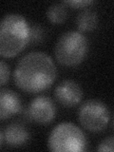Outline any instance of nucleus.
Wrapping results in <instances>:
<instances>
[{
	"label": "nucleus",
	"mask_w": 114,
	"mask_h": 152,
	"mask_svg": "<svg viewBox=\"0 0 114 152\" xmlns=\"http://www.w3.org/2000/svg\"><path fill=\"white\" fill-rule=\"evenodd\" d=\"M65 5H69L71 8L74 9H82L89 6V5H92L93 1H90V0H73V1H66L64 2Z\"/></svg>",
	"instance_id": "obj_14"
},
{
	"label": "nucleus",
	"mask_w": 114,
	"mask_h": 152,
	"mask_svg": "<svg viewBox=\"0 0 114 152\" xmlns=\"http://www.w3.org/2000/svg\"><path fill=\"white\" fill-rule=\"evenodd\" d=\"M11 76V69L6 62L0 60V87L6 84Z\"/></svg>",
	"instance_id": "obj_12"
},
{
	"label": "nucleus",
	"mask_w": 114,
	"mask_h": 152,
	"mask_svg": "<svg viewBox=\"0 0 114 152\" xmlns=\"http://www.w3.org/2000/svg\"><path fill=\"white\" fill-rule=\"evenodd\" d=\"M27 114L31 121L39 125H48L54 120L56 115V107L53 101L46 96H37L30 103Z\"/></svg>",
	"instance_id": "obj_6"
},
{
	"label": "nucleus",
	"mask_w": 114,
	"mask_h": 152,
	"mask_svg": "<svg viewBox=\"0 0 114 152\" xmlns=\"http://www.w3.org/2000/svg\"><path fill=\"white\" fill-rule=\"evenodd\" d=\"M54 96L62 106L73 107L81 102L83 97L82 88L73 80H64L57 86Z\"/></svg>",
	"instance_id": "obj_7"
},
{
	"label": "nucleus",
	"mask_w": 114,
	"mask_h": 152,
	"mask_svg": "<svg viewBox=\"0 0 114 152\" xmlns=\"http://www.w3.org/2000/svg\"><path fill=\"white\" fill-rule=\"evenodd\" d=\"M98 151H109L112 152L114 150V139L112 136H108L100 142L97 146Z\"/></svg>",
	"instance_id": "obj_13"
},
{
	"label": "nucleus",
	"mask_w": 114,
	"mask_h": 152,
	"mask_svg": "<svg viewBox=\"0 0 114 152\" xmlns=\"http://www.w3.org/2000/svg\"><path fill=\"white\" fill-rule=\"evenodd\" d=\"M85 133L72 123H61L49 135L48 147L53 152H82L87 150Z\"/></svg>",
	"instance_id": "obj_3"
},
{
	"label": "nucleus",
	"mask_w": 114,
	"mask_h": 152,
	"mask_svg": "<svg viewBox=\"0 0 114 152\" xmlns=\"http://www.w3.org/2000/svg\"><path fill=\"white\" fill-rule=\"evenodd\" d=\"M99 23L98 14L92 10H84L76 18V25L81 31H91Z\"/></svg>",
	"instance_id": "obj_10"
},
{
	"label": "nucleus",
	"mask_w": 114,
	"mask_h": 152,
	"mask_svg": "<svg viewBox=\"0 0 114 152\" xmlns=\"http://www.w3.org/2000/svg\"><path fill=\"white\" fill-rule=\"evenodd\" d=\"M56 75V66L50 57L42 51H33L19 60L13 80L18 88L34 94L50 88Z\"/></svg>",
	"instance_id": "obj_1"
},
{
	"label": "nucleus",
	"mask_w": 114,
	"mask_h": 152,
	"mask_svg": "<svg viewBox=\"0 0 114 152\" xmlns=\"http://www.w3.org/2000/svg\"><path fill=\"white\" fill-rule=\"evenodd\" d=\"M30 42V26L19 13H8L0 20V56L12 58Z\"/></svg>",
	"instance_id": "obj_2"
},
{
	"label": "nucleus",
	"mask_w": 114,
	"mask_h": 152,
	"mask_svg": "<svg viewBox=\"0 0 114 152\" xmlns=\"http://www.w3.org/2000/svg\"><path fill=\"white\" fill-rule=\"evenodd\" d=\"M88 42L79 31H70L63 33L56 42L54 54L56 60L65 66H75L87 57Z\"/></svg>",
	"instance_id": "obj_4"
},
{
	"label": "nucleus",
	"mask_w": 114,
	"mask_h": 152,
	"mask_svg": "<svg viewBox=\"0 0 114 152\" xmlns=\"http://www.w3.org/2000/svg\"><path fill=\"white\" fill-rule=\"evenodd\" d=\"M47 16L52 24L64 23L68 16L66 6L64 3H55L50 5L47 11Z\"/></svg>",
	"instance_id": "obj_11"
},
{
	"label": "nucleus",
	"mask_w": 114,
	"mask_h": 152,
	"mask_svg": "<svg viewBox=\"0 0 114 152\" xmlns=\"http://www.w3.org/2000/svg\"><path fill=\"white\" fill-rule=\"evenodd\" d=\"M21 100L19 95L9 88H0V121L13 117L20 111Z\"/></svg>",
	"instance_id": "obj_8"
},
{
	"label": "nucleus",
	"mask_w": 114,
	"mask_h": 152,
	"mask_svg": "<svg viewBox=\"0 0 114 152\" xmlns=\"http://www.w3.org/2000/svg\"><path fill=\"white\" fill-rule=\"evenodd\" d=\"M79 122L85 129L101 132L106 128L110 119L107 106L100 100L90 99L82 104L78 113Z\"/></svg>",
	"instance_id": "obj_5"
},
{
	"label": "nucleus",
	"mask_w": 114,
	"mask_h": 152,
	"mask_svg": "<svg viewBox=\"0 0 114 152\" xmlns=\"http://www.w3.org/2000/svg\"><path fill=\"white\" fill-rule=\"evenodd\" d=\"M3 141H4V139H3V134L1 133V131H0V147H1V145H2Z\"/></svg>",
	"instance_id": "obj_15"
},
{
	"label": "nucleus",
	"mask_w": 114,
	"mask_h": 152,
	"mask_svg": "<svg viewBox=\"0 0 114 152\" xmlns=\"http://www.w3.org/2000/svg\"><path fill=\"white\" fill-rule=\"evenodd\" d=\"M3 139L9 145L13 147L22 146L30 139V133L26 127L18 123H13L6 126Z\"/></svg>",
	"instance_id": "obj_9"
}]
</instances>
